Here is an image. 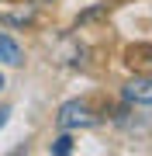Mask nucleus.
<instances>
[{"label":"nucleus","mask_w":152,"mask_h":156,"mask_svg":"<svg viewBox=\"0 0 152 156\" xmlns=\"http://www.w3.org/2000/svg\"><path fill=\"white\" fill-rule=\"evenodd\" d=\"M7 115H11V108H0V128L7 125Z\"/></svg>","instance_id":"6"},{"label":"nucleus","mask_w":152,"mask_h":156,"mask_svg":"<svg viewBox=\"0 0 152 156\" xmlns=\"http://www.w3.org/2000/svg\"><path fill=\"white\" fill-rule=\"evenodd\" d=\"M0 87H4V76H0Z\"/></svg>","instance_id":"7"},{"label":"nucleus","mask_w":152,"mask_h":156,"mask_svg":"<svg viewBox=\"0 0 152 156\" xmlns=\"http://www.w3.org/2000/svg\"><path fill=\"white\" fill-rule=\"evenodd\" d=\"M128 59L138 62V66H152V45H131V49H128Z\"/></svg>","instance_id":"4"},{"label":"nucleus","mask_w":152,"mask_h":156,"mask_svg":"<svg viewBox=\"0 0 152 156\" xmlns=\"http://www.w3.org/2000/svg\"><path fill=\"white\" fill-rule=\"evenodd\" d=\"M97 125V115L90 111V104L86 101H66V104L59 108V128H90Z\"/></svg>","instance_id":"1"},{"label":"nucleus","mask_w":152,"mask_h":156,"mask_svg":"<svg viewBox=\"0 0 152 156\" xmlns=\"http://www.w3.org/2000/svg\"><path fill=\"white\" fill-rule=\"evenodd\" d=\"M0 62H7V66H17V62H21V49H17V42L7 38L4 31H0Z\"/></svg>","instance_id":"3"},{"label":"nucleus","mask_w":152,"mask_h":156,"mask_svg":"<svg viewBox=\"0 0 152 156\" xmlns=\"http://www.w3.org/2000/svg\"><path fill=\"white\" fill-rule=\"evenodd\" d=\"M121 94H124L128 104H145V108H152V76H135V80H128Z\"/></svg>","instance_id":"2"},{"label":"nucleus","mask_w":152,"mask_h":156,"mask_svg":"<svg viewBox=\"0 0 152 156\" xmlns=\"http://www.w3.org/2000/svg\"><path fill=\"white\" fill-rule=\"evenodd\" d=\"M52 153H56V156H66V153H73V139H69V135H59V139L52 142Z\"/></svg>","instance_id":"5"}]
</instances>
